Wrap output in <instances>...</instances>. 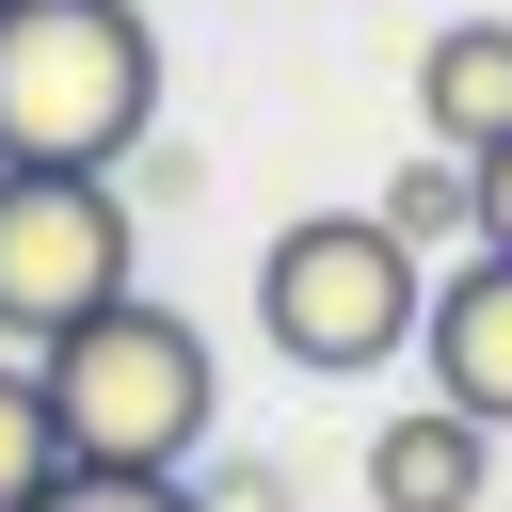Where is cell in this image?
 I'll use <instances>...</instances> for the list:
<instances>
[{
	"label": "cell",
	"mask_w": 512,
	"mask_h": 512,
	"mask_svg": "<svg viewBox=\"0 0 512 512\" xmlns=\"http://www.w3.org/2000/svg\"><path fill=\"white\" fill-rule=\"evenodd\" d=\"M416 320H432V256H416L384 208H304V224H272V256H256V336H272V368L368 384V368L416 352Z\"/></svg>",
	"instance_id": "cell-1"
},
{
	"label": "cell",
	"mask_w": 512,
	"mask_h": 512,
	"mask_svg": "<svg viewBox=\"0 0 512 512\" xmlns=\"http://www.w3.org/2000/svg\"><path fill=\"white\" fill-rule=\"evenodd\" d=\"M32 368H48V416H64L80 464H192L208 416H224V352L176 304H144V288H112L96 320H64Z\"/></svg>",
	"instance_id": "cell-2"
},
{
	"label": "cell",
	"mask_w": 512,
	"mask_h": 512,
	"mask_svg": "<svg viewBox=\"0 0 512 512\" xmlns=\"http://www.w3.org/2000/svg\"><path fill=\"white\" fill-rule=\"evenodd\" d=\"M160 128L144 0H0V160H128Z\"/></svg>",
	"instance_id": "cell-3"
},
{
	"label": "cell",
	"mask_w": 512,
	"mask_h": 512,
	"mask_svg": "<svg viewBox=\"0 0 512 512\" xmlns=\"http://www.w3.org/2000/svg\"><path fill=\"white\" fill-rule=\"evenodd\" d=\"M128 192L112 160H0V352H48L128 288Z\"/></svg>",
	"instance_id": "cell-4"
},
{
	"label": "cell",
	"mask_w": 512,
	"mask_h": 512,
	"mask_svg": "<svg viewBox=\"0 0 512 512\" xmlns=\"http://www.w3.org/2000/svg\"><path fill=\"white\" fill-rule=\"evenodd\" d=\"M368 512H496V432L464 400H400L368 432Z\"/></svg>",
	"instance_id": "cell-5"
},
{
	"label": "cell",
	"mask_w": 512,
	"mask_h": 512,
	"mask_svg": "<svg viewBox=\"0 0 512 512\" xmlns=\"http://www.w3.org/2000/svg\"><path fill=\"white\" fill-rule=\"evenodd\" d=\"M416 352H432V400H464L480 432H512V256H496V240H480V256L432 288Z\"/></svg>",
	"instance_id": "cell-6"
},
{
	"label": "cell",
	"mask_w": 512,
	"mask_h": 512,
	"mask_svg": "<svg viewBox=\"0 0 512 512\" xmlns=\"http://www.w3.org/2000/svg\"><path fill=\"white\" fill-rule=\"evenodd\" d=\"M416 112H432V144H496L512 128V16H448L432 48H416Z\"/></svg>",
	"instance_id": "cell-7"
},
{
	"label": "cell",
	"mask_w": 512,
	"mask_h": 512,
	"mask_svg": "<svg viewBox=\"0 0 512 512\" xmlns=\"http://www.w3.org/2000/svg\"><path fill=\"white\" fill-rule=\"evenodd\" d=\"M64 480V416H48V368L32 352H0V512H32Z\"/></svg>",
	"instance_id": "cell-8"
},
{
	"label": "cell",
	"mask_w": 512,
	"mask_h": 512,
	"mask_svg": "<svg viewBox=\"0 0 512 512\" xmlns=\"http://www.w3.org/2000/svg\"><path fill=\"white\" fill-rule=\"evenodd\" d=\"M384 224H400L416 256H432V240H480V176H464V144H432V160L384 192Z\"/></svg>",
	"instance_id": "cell-9"
},
{
	"label": "cell",
	"mask_w": 512,
	"mask_h": 512,
	"mask_svg": "<svg viewBox=\"0 0 512 512\" xmlns=\"http://www.w3.org/2000/svg\"><path fill=\"white\" fill-rule=\"evenodd\" d=\"M32 512H192V464H80V448H64V480H48Z\"/></svg>",
	"instance_id": "cell-10"
},
{
	"label": "cell",
	"mask_w": 512,
	"mask_h": 512,
	"mask_svg": "<svg viewBox=\"0 0 512 512\" xmlns=\"http://www.w3.org/2000/svg\"><path fill=\"white\" fill-rule=\"evenodd\" d=\"M192 512H304V496H288V464H224V480H192Z\"/></svg>",
	"instance_id": "cell-11"
},
{
	"label": "cell",
	"mask_w": 512,
	"mask_h": 512,
	"mask_svg": "<svg viewBox=\"0 0 512 512\" xmlns=\"http://www.w3.org/2000/svg\"><path fill=\"white\" fill-rule=\"evenodd\" d=\"M464 176H480V240H496V256H512V128H496V144H480V160H464Z\"/></svg>",
	"instance_id": "cell-12"
}]
</instances>
